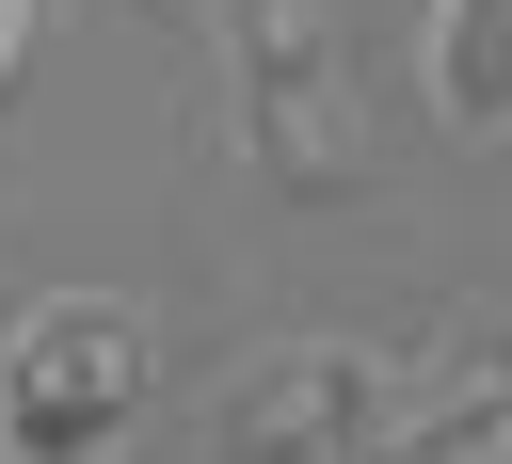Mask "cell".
<instances>
[{"mask_svg": "<svg viewBox=\"0 0 512 464\" xmlns=\"http://www.w3.org/2000/svg\"><path fill=\"white\" fill-rule=\"evenodd\" d=\"M0 464H16V448H0Z\"/></svg>", "mask_w": 512, "mask_h": 464, "instance_id": "4", "label": "cell"}, {"mask_svg": "<svg viewBox=\"0 0 512 464\" xmlns=\"http://www.w3.org/2000/svg\"><path fill=\"white\" fill-rule=\"evenodd\" d=\"M144 400V304L112 288H48L16 336H0V448L16 464H96Z\"/></svg>", "mask_w": 512, "mask_h": 464, "instance_id": "1", "label": "cell"}, {"mask_svg": "<svg viewBox=\"0 0 512 464\" xmlns=\"http://www.w3.org/2000/svg\"><path fill=\"white\" fill-rule=\"evenodd\" d=\"M32 80V0H0V96Z\"/></svg>", "mask_w": 512, "mask_h": 464, "instance_id": "3", "label": "cell"}, {"mask_svg": "<svg viewBox=\"0 0 512 464\" xmlns=\"http://www.w3.org/2000/svg\"><path fill=\"white\" fill-rule=\"evenodd\" d=\"M432 112L448 128L512 112V0H432Z\"/></svg>", "mask_w": 512, "mask_h": 464, "instance_id": "2", "label": "cell"}]
</instances>
